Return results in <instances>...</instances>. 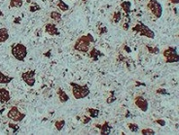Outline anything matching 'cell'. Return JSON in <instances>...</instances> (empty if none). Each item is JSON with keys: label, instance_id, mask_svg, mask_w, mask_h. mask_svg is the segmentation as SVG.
Listing matches in <instances>:
<instances>
[{"label": "cell", "instance_id": "1", "mask_svg": "<svg viewBox=\"0 0 179 135\" xmlns=\"http://www.w3.org/2000/svg\"><path fill=\"white\" fill-rule=\"evenodd\" d=\"M95 40L93 35L91 33H88V34L79 37L75 42L73 48H74L75 51L80 52V53H88L90 51V48H91V45L95 43Z\"/></svg>", "mask_w": 179, "mask_h": 135}, {"label": "cell", "instance_id": "2", "mask_svg": "<svg viewBox=\"0 0 179 135\" xmlns=\"http://www.w3.org/2000/svg\"><path fill=\"white\" fill-rule=\"evenodd\" d=\"M72 87V94L75 99H83L90 94V89L87 85H79L76 83H70Z\"/></svg>", "mask_w": 179, "mask_h": 135}, {"label": "cell", "instance_id": "3", "mask_svg": "<svg viewBox=\"0 0 179 135\" xmlns=\"http://www.w3.org/2000/svg\"><path fill=\"white\" fill-rule=\"evenodd\" d=\"M12 56L19 61H23L27 56V49L23 44L17 43L11 46Z\"/></svg>", "mask_w": 179, "mask_h": 135}, {"label": "cell", "instance_id": "4", "mask_svg": "<svg viewBox=\"0 0 179 135\" xmlns=\"http://www.w3.org/2000/svg\"><path fill=\"white\" fill-rule=\"evenodd\" d=\"M133 31L138 33L140 36H145L150 39L155 38V32L152 29H150L147 25H145L142 22H137L136 24L133 27Z\"/></svg>", "mask_w": 179, "mask_h": 135}, {"label": "cell", "instance_id": "5", "mask_svg": "<svg viewBox=\"0 0 179 135\" xmlns=\"http://www.w3.org/2000/svg\"><path fill=\"white\" fill-rule=\"evenodd\" d=\"M162 56L166 58V63H176L179 61L177 49L175 47H168L162 52Z\"/></svg>", "mask_w": 179, "mask_h": 135}, {"label": "cell", "instance_id": "6", "mask_svg": "<svg viewBox=\"0 0 179 135\" xmlns=\"http://www.w3.org/2000/svg\"><path fill=\"white\" fill-rule=\"evenodd\" d=\"M147 9L156 19H160L162 14V7L158 0H149L147 3Z\"/></svg>", "mask_w": 179, "mask_h": 135}, {"label": "cell", "instance_id": "7", "mask_svg": "<svg viewBox=\"0 0 179 135\" xmlns=\"http://www.w3.org/2000/svg\"><path fill=\"white\" fill-rule=\"evenodd\" d=\"M7 117H8L9 120H13V122H22V120L25 119V115L21 112L18 107L13 106V107H11L10 110L8 111V113H7Z\"/></svg>", "mask_w": 179, "mask_h": 135}, {"label": "cell", "instance_id": "8", "mask_svg": "<svg viewBox=\"0 0 179 135\" xmlns=\"http://www.w3.org/2000/svg\"><path fill=\"white\" fill-rule=\"evenodd\" d=\"M23 81L27 85L28 87H34L35 85V71L28 70L22 74Z\"/></svg>", "mask_w": 179, "mask_h": 135}, {"label": "cell", "instance_id": "9", "mask_svg": "<svg viewBox=\"0 0 179 135\" xmlns=\"http://www.w3.org/2000/svg\"><path fill=\"white\" fill-rule=\"evenodd\" d=\"M134 104L138 109H140L142 112H146L148 110V101L141 95H137L134 98Z\"/></svg>", "mask_w": 179, "mask_h": 135}, {"label": "cell", "instance_id": "10", "mask_svg": "<svg viewBox=\"0 0 179 135\" xmlns=\"http://www.w3.org/2000/svg\"><path fill=\"white\" fill-rule=\"evenodd\" d=\"M95 126L97 128H99V134L101 135H108L111 133L112 126L109 124V122H107V120H105L103 122V124H95Z\"/></svg>", "mask_w": 179, "mask_h": 135}, {"label": "cell", "instance_id": "11", "mask_svg": "<svg viewBox=\"0 0 179 135\" xmlns=\"http://www.w3.org/2000/svg\"><path fill=\"white\" fill-rule=\"evenodd\" d=\"M45 32L48 33L51 36H58V35L60 34L55 23H47L45 25Z\"/></svg>", "mask_w": 179, "mask_h": 135}, {"label": "cell", "instance_id": "12", "mask_svg": "<svg viewBox=\"0 0 179 135\" xmlns=\"http://www.w3.org/2000/svg\"><path fill=\"white\" fill-rule=\"evenodd\" d=\"M11 99V94L8 89L4 87H0V104L9 102Z\"/></svg>", "mask_w": 179, "mask_h": 135}, {"label": "cell", "instance_id": "13", "mask_svg": "<svg viewBox=\"0 0 179 135\" xmlns=\"http://www.w3.org/2000/svg\"><path fill=\"white\" fill-rule=\"evenodd\" d=\"M90 58H91L93 60H95V61H97L98 60V58H101V56H103L104 54H103L102 53H101L100 51H98L96 48H93L91 50V52H90Z\"/></svg>", "mask_w": 179, "mask_h": 135}, {"label": "cell", "instance_id": "14", "mask_svg": "<svg viewBox=\"0 0 179 135\" xmlns=\"http://www.w3.org/2000/svg\"><path fill=\"white\" fill-rule=\"evenodd\" d=\"M56 93H58V99H60V101L62 103H64V102H67L68 100H69V96L66 94V92L63 91L62 89H58V91H56Z\"/></svg>", "mask_w": 179, "mask_h": 135}, {"label": "cell", "instance_id": "15", "mask_svg": "<svg viewBox=\"0 0 179 135\" xmlns=\"http://www.w3.org/2000/svg\"><path fill=\"white\" fill-rule=\"evenodd\" d=\"M9 39V30L5 27L0 28V43H4Z\"/></svg>", "mask_w": 179, "mask_h": 135}, {"label": "cell", "instance_id": "16", "mask_svg": "<svg viewBox=\"0 0 179 135\" xmlns=\"http://www.w3.org/2000/svg\"><path fill=\"white\" fill-rule=\"evenodd\" d=\"M13 81V77H10V76H7L5 74L0 71V85H6L9 84L10 82Z\"/></svg>", "mask_w": 179, "mask_h": 135}, {"label": "cell", "instance_id": "17", "mask_svg": "<svg viewBox=\"0 0 179 135\" xmlns=\"http://www.w3.org/2000/svg\"><path fill=\"white\" fill-rule=\"evenodd\" d=\"M131 1H123V2L121 3V8L123 9L124 12L127 14V15H129V13L131 12Z\"/></svg>", "mask_w": 179, "mask_h": 135}, {"label": "cell", "instance_id": "18", "mask_svg": "<svg viewBox=\"0 0 179 135\" xmlns=\"http://www.w3.org/2000/svg\"><path fill=\"white\" fill-rule=\"evenodd\" d=\"M50 17L53 21H55V22H62V14L60 12H56V11H53L50 14Z\"/></svg>", "mask_w": 179, "mask_h": 135}, {"label": "cell", "instance_id": "19", "mask_svg": "<svg viewBox=\"0 0 179 135\" xmlns=\"http://www.w3.org/2000/svg\"><path fill=\"white\" fill-rule=\"evenodd\" d=\"M23 0H10L9 7L10 8H21L23 6Z\"/></svg>", "mask_w": 179, "mask_h": 135}, {"label": "cell", "instance_id": "20", "mask_svg": "<svg viewBox=\"0 0 179 135\" xmlns=\"http://www.w3.org/2000/svg\"><path fill=\"white\" fill-rule=\"evenodd\" d=\"M56 6H58V8L60 9V11H62V12H66V11H68V9H69L68 5L65 3L64 1H63V0H58Z\"/></svg>", "mask_w": 179, "mask_h": 135}, {"label": "cell", "instance_id": "21", "mask_svg": "<svg viewBox=\"0 0 179 135\" xmlns=\"http://www.w3.org/2000/svg\"><path fill=\"white\" fill-rule=\"evenodd\" d=\"M65 125V120L60 119V120H56L55 122V126L58 131H60V130H62V128L64 127Z\"/></svg>", "mask_w": 179, "mask_h": 135}, {"label": "cell", "instance_id": "22", "mask_svg": "<svg viewBox=\"0 0 179 135\" xmlns=\"http://www.w3.org/2000/svg\"><path fill=\"white\" fill-rule=\"evenodd\" d=\"M122 19V13L120 11H115L112 17V22L113 23H118Z\"/></svg>", "mask_w": 179, "mask_h": 135}, {"label": "cell", "instance_id": "23", "mask_svg": "<svg viewBox=\"0 0 179 135\" xmlns=\"http://www.w3.org/2000/svg\"><path fill=\"white\" fill-rule=\"evenodd\" d=\"M88 112L90 114V117L93 118V119L97 118L98 115H99V110H98V109H95V108H89Z\"/></svg>", "mask_w": 179, "mask_h": 135}, {"label": "cell", "instance_id": "24", "mask_svg": "<svg viewBox=\"0 0 179 135\" xmlns=\"http://www.w3.org/2000/svg\"><path fill=\"white\" fill-rule=\"evenodd\" d=\"M147 48V51L149 54H157L160 53V49L158 48V47H151V46H147L146 47Z\"/></svg>", "mask_w": 179, "mask_h": 135}, {"label": "cell", "instance_id": "25", "mask_svg": "<svg viewBox=\"0 0 179 135\" xmlns=\"http://www.w3.org/2000/svg\"><path fill=\"white\" fill-rule=\"evenodd\" d=\"M40 9H41V7H40L37 3H31V5L29 6V11L31 12V13H34V12H37L39 11Z\"/></svg>", "mask_w": 179, "mask_h": 135}, {"label": "cell", "instance_id": "26", "mask_svg": "<svg viewBox=\"0 0 179 135\" xmlns=\"http://www.w3.org/2000/svg\"><path fill=\"white\" fill-rule=\"evenodd\" d=\"M141 134H143V135H154V134H156V132L151 128H143V129H141Z\"/></svg>", "mask_w": 179, "mask_h": 135}, {"label": "cell", "instance_id": "27", "mask_svg": "<svg viewBox=\"0 0 179 135\" xmlns=\"http://www.w3.org/2000/svg\"><path fill=\"white\" fill-rule=\"evenodd\" d=\"M128 126L131 132H137L138 130H139V126L136 124H129Z\"/></svg>", "mask_w": 179, "mask_h": 135}, {"label": "cell", "instance_id": "28", "mask_svg": "<svg viewBox=\"0 0 179 135\" xmlns=\"http://www.w3.org/2000/svg\"><path fill=\"white\" fill-rule=\"evenodd\" d=\"M156 92L158 94H162V95H164H164H168V92L166 91L164 89H162V87H161V89H158L156 91Z\"/></svg>", "mask_w": 179, "mask_h": 135}, {"label": "cell", "instance_id": "29", "mask_svg": "<svg viewBox=\"0 0 179 135\" xmlns=\"http://www.w3.org/2000/svg\"><path fill=\"white\" fill-rule=\"evenodd\" d=\"M98 33L99 34H105V33L107 32V28L104 26V25H102V23H101V27H99V29H98Z\"/></svg>", "mask_w": 179, "mask_h": 135}, {"label": "cell", "instance_id": "30", "mask_svg": "<svg viewBox=\"0 0 179 135\" xmlns=\"http://www.w3.org/2000/svg\"><path fill=\"white\" fill-rule=\"evenodd\" d=\"M115 100H116V96H115L114 94H111V96H110V97H108L106 101H107L108 104H111V103L114 102Z\"/></svg>", "mask_w": 179, "mask_h": 135}, {"label": "cell", "instance_id": "31", "mask_svg": "<svg viewBox=\"0 0 179 135\" xmlns=\"http://www.w3.org/2000/svg\"><path fill=\"white\" fill-rule=\"evenodd\" d=\"M8 125H9V127H11V128H13L14 132H16V131H18V130H19V126H17V125H16V124H12V122H10V124H9Z\"/></svg>", "mask_w": 179, "mask_h": 135}, {"label": "cell", "instance_id": "32", "mask_svg": "<svg viewBox=\"0 0 179 135\" xmlns=\"http://www.w3.org/2000/svg\"><path fill=\"white\" fill-rule=\"evenodd\" d=\"M91 117H84L83 118V122L84 124H89L90 122H91Z\"/></svg>", "mask_w": 179, "mask_h": 135}, {"label": "cell", "instance_id": "33", "mask_svg": "<svg viewBox=\"0 0 179 135\" xmlns=\"http://www.w3.org/2000/svg\"><path fill=\"white\" fill-rule=\"evenodd\" d=\"M123 28L125 30H129V22H123Z\"/></svg>", "mask_w": 179, "mask_h": 135}, {"label": "cell", "instance_id": "34", "mask_svg": "<svg viewBox=\"0 0 179 135\" xmlns=\"http://www.w3.org/2000/svg\"><path fill=\"white\" fill-rule=\"evenodd\" d=\"M156 122H157L158 124L161 125V126H164V125L166 124V122H164V120H156Z\"/></svg>", "mask_w": 179, "mask_h": 135}, {"label": "cell", "instance_id": "35", "mask_svg": "<svg viewBox=\"0 0 179 135\" xmlns=\"http://www.w3.org/2000/svg\"><path fill=\"white\" fill-rule=\"evenodd\" d=\"M21 21H22V19H21L20 17H19V18H16L15 20H14V22H15L16 24H20V23H21Z\"/></svg>", "mask_w": 179, "mask_h": 135}, {"label": "cell", "instance_id": "36", "mask_svg": "<svg viewBox=\"0 0 179 135\" xmlns=\"http://www.w3.org/2000/svg\"><path fill=\"white\" fill-rule=\"evenodd\" d=\"M124 49L126 50V51L128 52V53H131V50L129 49V47H128V46H124Z\"/></svg>", "mask_w": 179, "mask_h": 135}, {"label": "cell", "instance_id": "37", "mask_svg": "<svg viewBox=\"0 0 179 135\" xmlns=\"http://www.w3.org/2000/svg\"><path fill=\"white\" fill-rule=\"evenodd\" d=\"M172 4H178L179 3V0H169Z\"/></svg>", "mask_w": 179, "mask_h": 135}, {"label": "cell", "instance_id": "38", "mask_svg": "<svg viewBox=\"0 0 179 135\" xmlns=\"http://www.w3.org/2000/svg\"><path fill=\"white\" fill-rule=\"evenodd\" d=\"M27 3H31V0H27Z\"/></svg>", "mask_w": 179, "mask_h": 135}, {"label": "cell", "instance_id": "39", "mask_svg": "<svg viewBox=\"0 0 179 135\" xmlns=\"http://www.w3.org/2000/svg\"><path fill=\"white\" fill-rule=\"evenodd\" d=\"M82 1H84V2H86V1H88V0H82Z\"/></svg>", "mask_w": 179, "mask_h": 135}, {"label": "cell", "instance_id": "40", "mask_svg": "<svg viewBox=\"0 0 179 135\" xmlns=\"http://www.w3.org/2000/svg\"><path fill=\"white\" fill-rule=\"evenodd\" d=\"M138 1H143V0H138Z\"/></svg>", "mask_w": 179, "mask_h": 135}]
</instances>
